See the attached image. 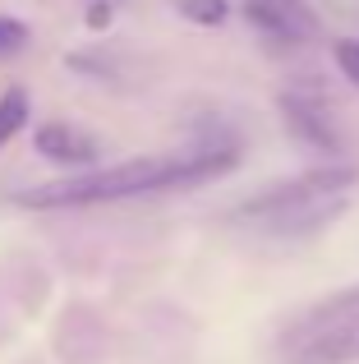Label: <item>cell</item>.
<instances>
[{"label":"cell","instance_id":"1","mask_svg":"<svg viewBox=\"0 0 359 364\" xmlns=\"http://www.w3.org/2000/svg\"><path fill=\"white\" fill-rule=\"evenodd\" d=\"M240 166L235 143H203L189 152H157V157H129L120 166H92L79 176L51 180V185L18 189L14 203L33 213H60V208H101V203H129L148 194H171V189H194L207 180H221L226 171Z\"/></svg>","mask_w":359,"mask_h":364},{"label":"cell","instance_id":"2","mask_svg":"<svg viewBox=\"0 0 359 364\" xmlns=\"http://www.w3.org/2000/svg\"><path fill=\"white\" fill-rule=\"evenodd\" d=\"M350 185H359V166H350V161H327V166L299 171V176L277 180V185L249 194L231 213V222L258 226L267 235H314L346 213Z\"/></svg>","mask_w":359,"mask_h":364},{"label":"cell","instance_id":"3","mask_svg":"<svg viewBox=\"0 0 359 364\" xmlns=\"http://www.w3.org/2000/svg\"><path fill=\"white\" fill-rule=\"evenodd\" d=\"M244 18H249L267 42H281V46L318 42V33H323L318 14L304 0H244Z\"/></svg>","mask_w":359,"mask_h":364},{"label":"cell","instance_id":"4","mask_svg":"<svg viewBox=\"0 0 359 364\" xmlns=\"http://www.w3.org/2000/svg\"><path fill=\"white\" fill-rule=\"evenodd\" d=\"M281 120H286V129L295 134L304 148L323 152V157H341L346 143H341V129H336V120L327 116V107L318 97H309V92H281Z\"/></svg>","mask_w":359,"mask_h":364},{"label":"cell","instance_id":"5","mask_svg":"<svg viewBox=\"0 0 359 364\" xmlns=\"http://www.w3.org/2000/svg\"><path fill=\"white\" fill-rule=\"evenodd\" d=\"M33 148H37V157L60 161V166H79V171L83 166L92 171V161H97V139H92L88 129H79V124H70V120H46V124H37Z\"/></svg>","mask_w":359,"mask_h":364},{"label":"cell","instance_id":"6","mask_svg":"<svg viewBox=\"0 0 359 364\" xmlns=\"http://www.w3.org/2000/svg\"><path fill=\"white\" fill-rule=\"evenodd\" d=\"M350 318H359V286H346V291L323 295L318 304H309V309H304V314H299V318L286 328V337H281V350L299 346V341L318 337V332L336 328V323H350Z\"/></svg>","mask_w":359,"mask_h":364},{"label":"cell","instance_id":"7","mask_svg":"<svg viewBox=\"0 0 359 364\" xmlns=\"http://www.w3.org/2000/svg\"><path fill=\"white\" fill-rule=\"evenodd\" d=\"M355 360H359V318L336 323V328L286 350V364H355Z\"/></svg>","mask_w":359,"mask_h":364},{"label":"cell","instance_id":"8","mask_svg":"<svg viewBox=\"0 0 359 364\" xmlns=\"http://www.w3.org/2000/svg\"><path fill=\"white\" fill-rule=\"evenodd\" d=\"M175 9L198 28H221L231 18V0H175Z\"/></svg>","mask_w":359,"mask_h":364},{"label":"cell","instance_id":"9","mask_svg":"<svg viewBox=\"0 0 359 364\" xmlns=\"http://www.w3.org/2000/svg\"><path fill=\"white\" fill-rule=\"evenodd\" d=\"M23 124H28V92L23 88H9L5 97H0V148H5Z\"/></svg>","mask_w":359,"mask_h":364},{"label":"cell","instance_id":"10","mask_svg":"<svg viewBox=\"0 0 359 364\" xmlns=\"http://www.w3.org/2000/svg\"><path fill=\"white\" fill-rule=\"evenodd\" d=\"M28 42H33V28H28L23 18H14V14H0V55L23 51Z\"/></svg>","mask_w":359,"mask_h":364},{"label":"cell","instance_id":"11","mask_svg":"<svg viewBox=\"0 0 359 364\" xmlns=\"http://www.w3.org/2000/svg\"><path fill=\"white\" fill-rule=\"evenodd\" d=\"M111 18H116L111 0H92V5H88V14H83V23H88L92 33H101V28H111Z\"/></svg>","mask_w":359,"mask_h":364}]
</instances>
